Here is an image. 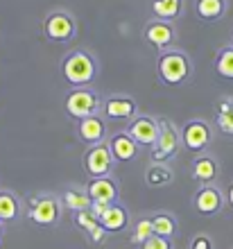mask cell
<instances>
[{
  "label": "cell",
  "instance_id": "obj_1",
  "mask_svg": "<svg viewBox=\"0 0 233 249\" xmlns=\"http://www.w3.org/2000/svg\"><path fill=\"white\" fill-rule=\"evenodd\" d=\"M61 79L71 89H82V86H93L100 77V59L97 54L86 50V48H75L66 53L59 64Z\"/></svg>",
  "mask_w": 233,
  "mask_h": 249
},
{
  "label": "cell",
  "instance_id": "obj_2",
  "mask_svg": "<svg viewBox=\"0 0 233 249\" xmlns=\"http://www.w3.org/2000/svg\"><path fill=\"white\" fill-rule=\"evenodd\" d=\"M154 68H156V79L163 86H170V89L188 84L195 72L193 59H190V54L183 48H170V50L159 53Z\"/></svg>",
  "mask_w": 233,
  "mask_h": 249
},
{
  "label": "cell",
  "instance_id": "obj_3",
  "mask_svg": "<svg viewBox=\"0 0 233 249\" xmlns=\"http://www.w3.org/2000/svg\"><path fill=\"white\" fill-rule=\"evenodd\" d=\"M64 215V204L57 193L43 190L27 197L25 202V217L39 227H57Z\"/></svg>",
  "mask_w": 233,
  "mask_h": 249
},
{
  "label": "cell",
  "instance_id": "obj_4",
  "mask_svg": "<svg viewBox=\"0 0 233 249\" xmlns=\"http://www.w3.org/2000/svg\"><path fill=\"white\" fill-rule=\"evenodd\" d=\"M41 32L50 43L68 46L77 36V18H75V14L64 9V7L50 9L41 20Z\"/></svg>",
  "mask_w": 233,
  "mask_h": 249
},
{
  "label": "cell",
  "instance_id": "obj_5",
  "mask_svg": "<svg viewBox=\"0 0 233 249\" xmlns=\"http://www.w3.org/2000/svg\"><path fill=\"white\" fill-rule=\"evenodd\" d=\"M102 109V95L93 86H82V89H68L64 95V111L71 120H82L89 116H95Z\"/></svg>",
  "mask_w": 233,
  "mask_h": 249
},
{
  "label": "cell",
  "instance_id": "obj_6",
  "mask_svg": "<svg viewBox=\"0 0 233 249\" xmlns=\"http://www.w3.org/2000/svg\"><path fill=\"white\" fill-rule=\"evenodd\" d=\"M181 150H183L181 129H179L170 118H159V138H156L154 147L149 150L152 161L168 163V161H172Z\"/></svg>",
  "mask_w": 233,
  "mask_h": 249
},
{
  "label": "cell",
  "instance_id": "obj_7",
  "mask_svg": "<svg viewBox=\"0 0 233 249\" xmlns=\"http://www.w3.org/2000/svg\"><path fill=\"white\" fill-rule=\"evenodd\" d=\"M215 138V127L204 118H190L181 127V145L190 154H201L208 152Z\"/></svg>",
  "mask_w": 233,
  "mask_h": 249
},
{
  "label": "cell",
  "instance_id": "obj_8",
  "mask_svg": "<svg viewBox=\"0 0 233 249\" xmlns=\"http://www.w3.org/2000/svg\"><path fill=\"white\" fill-rule=\"evenodd\" d=\"M118 161L111 154L109 143H97L86 147L84 154H82V168H84L86 177L95 179V177H107V175H113Z\"/></svg>",
  "mask_w": 233,
  "mask_h": 249
},
{
  "label": "cell",
  "instance_id": "obj_9",
  "mask_svg": "<svg viewBox=\"0 0 233 249\" xmlns=\"http://www.w3.org/2000/svg\"><path fill=\"white\" fill-rule=\"evenodd\" d=\"M107 120L111 123H129L141 113L136 98L127 95V93H111L107 98H102V109H100Z\"/></svg>",
  "mask_w": 233,
  "mask_h": 249
},
{
  "label": "cell",
  "instance_id": "obj_10",
  "mask_svg": "<svg viewBox=\"0 0 233 249\" xmlns=\"http://www.w3.org/2000/svg\"><path fill=\"white\" fill-rule=\"evenodd\" d=\"M227 206V193L217 184H201L193 193V209L204 217H215Z\"/></svg>",
  "mask_w": 233,
  "mask_h": 249
},
{
  "label": "cell",
  "instance_id": "obj_11",
  "mask_svg": "<svg viewBox=\"0 0 233 249\" xmlns=\"http://www.w3.org/2000/svg\"><path fill=\"white\" fill-rule=\"evenodd\" d=\"M143 41L154 48L156 53L177 48V25L175 23H168V20L149 18L143 25Z\"/></svg>",
  "mask_w": 233,
  "mask_h": 249
},
{
  "label": "cell",
  "instance_id": "obj_12",
  "mask_svg": "<svg viewBox=\"0 0 233 249\" xmlns=\"http://www.w3.org/2000/svg\"><path fill=\"white\" fill-rule=\"evenodd\" d=\"M127 134L136 141L141 147H154L156 138H159V118L152 113H138L134 120L127 123Z\"/></svg>",
  "mask_w": 233,
  "mask_h": 249
},
{
  "label": "cell",
  "instance_id": "obj_13",
  "mask_svg": "<svg viewBox=\"0 0 233 249\" xmlns=\"http://www.w3.org/2000/svg\"><path fill=\"white\" fill-rule=\"evenodd\" d=\"M109 120L104 118L102 113H95V116H89V118H82L75 123V134L82 143H86V147L97 143H107L109 138Z\"/></svg>",
  "mask_w": 233,
  "mask_h": 249
},
{
  "label": "cell",
  "instance_id": "obj_14",
  "mask_svg": "<svg viewBox=\"0 0 233 249\" xmlns=\"http://www.w3.org/2000/svg\"><path fill=\"white\" fill-rule=\"evenodd\" d=\"M86 193H89V197H91L93 204L120 202V181H118L113 175L89 179V184H86Z\"/></svg>",
  "mask_w": 233,
  "mask_h": 249
},
{
  "label": "cell",
  "instance_id": "obj_15",
  "mask_svg": "<svg viewBox=\"0 0 233 249\" xmlns=\"http://www.w3.org/2000/svg\"><path fill=\"white\" fill-rule=\"evenodd\" d=\"M220 161L215 154L211 152H201V154H195V159L190 161V177L197 181V184H215V179L220 177Z\"/></svg>",
  "mask_w": 233,
  "mask_h": 249
},
{
  "label": "cell",
  "instance_id": "obj_16",
  "mask_svg": "<svg viewBox=\"0 0 233 249\" xmlns=\"http://www.w3.org/2000/svg\"><path fill=\"white\" fill-rule=\"evenodd\" d=\"M72 224L77 227L82 233L86 236V240L91 245H104L107 240H109V231L104 229L102 224H100V220H97L95 215H93V211H79V213H72Z\"/></svg>",
  "mask_w": 233,
  "mask_h": 249
},
{
  "label": "cell",
  "instance_id": "obj_17",
  "mask_svg": "<svg viewBox=\"0 0 233 249\" xmlns=\"http://www.w3.org/2000/svg\"><path fill=\"white\" fill-rule=\"evenodd\" d=\"M97 220H100V224H102L109 233H123V231H127L131 227V220H134V217H131L129 209H127L125 204L113 202L104 209V213L97 217Z\"/></svg>",
  "mask_w": 233,
  "mask_h": 249
},
{
  "label": "cell",
  "instance_id": "obj_18",
  "mask_svg": "<svg viewBox=\"0 0 233 249\" xmlns=\"http://www.w3.org/2000/svg\"><path fill=\"white\" fill-rule=\"evenodd\" d=\"M107 143H109L111 154H113V159H116L118 163L134 161V159L141 154V150H143L141 145H138L125 129L123 131H116V134H111V136L107 138Z\"/></svg>",
  "mask_w": 233,
  "mask_h": 249
},
{
  "label": "cell",
  "instance_id": "obj_19",
  "mask_svg": "<svg viewBox=\"0 0 233 249\" xmlns=\"http://www.w3.org/2000/svg\"><path fill=\"white\" fill-rule=\"evenodd\" d=\"M25 215V204L12 188H0V222L12 224Z\"/></svg>",
  "mask_w": 233,
  "mask_h": 249
},
{
  "label": "cell",
  "instance_id": "obj_20",
  "mask_svg": "<svg viewBox=\"0 0 233 249\" xmlns=\"http://www.w3.org/2000/svg\"><path fill=\"white\" fill-rule=\"evenodd\" d=\"M59 197H61L64 211H68L71 215L72 213H79V211H89L93 206L91 197L86 193V186H79V184H68L59 193Z\"/></svg>",
  "mask_w": 233,
  "mask_h": 249
},
{
  "label": "cell",
  "instance_id": "obj_21",
  "mask_svg": "<svg viewBox=\"0 0 233 249\" xmlns=\"http://www.w3.org/2000/svg\"><path fill=\"white\" fill-rule=\"evenodd\" d=\"M193 12L201 23H217L227 16L229 0H195Z\"/></svg>",
  "mask_w": 233,
  "mask_h": 249
},
{
  "label": "cell",
  "instance_id": "obj_22",
  "mask_svg": "<svg viewBox=\"0 0 233 249\" xmlns=\"http://www.w3.org/2000/svg\"><path fill=\"white\" fill-rule=\"evenodd\" d=\"M186 9V0H149V18L177 23Z\"/></svg>",
  "mask_w": 233,
  "mask_h": 249
},
{
  "label": "cell",
  "instance_id": "obj_23",
  "mask_svg": "<svg viewBox=\"0 0 233 249\" xmlns=\"http://www.w3.org/2000/svg\"><path fill=\"white\" fill-rule=\"evenodd\" d=\"M145 184L149 188H165V186L175 184V170L170 163H161V161H152L145 168Z\"/></svg>",
  "mask_w": 233,
  "mask_h": 249
},
{
  "label": "cell",
  "instance_id": "obj_24",
  "mask_svg": "<svg viewBox=\"0 0 233 249\" xmlns=\"http://www.w3.org/2000/svg\"><path fill=\"white\" fill-rule=\"evenodd\" d=\"M215 129L233 136V95H222L215 102Z\"/></svg>",
  "mask_w": 233,
  "mask_h": 249
},
{
  "label": "cell",
  "instance_id": "obj_25",
  "mask_svg": "<svg viewBox=\"0 0 233 249\" xmlns=\"http://www.w3.org/2000/svg\"><path fill=\"white\" fill-rule=\"evenodd\" d=\"M149 217H152V227H154L156 236L175 238L179 233V220L172 211H154V213H149Z\"/></svg>",
  "mask_w": 233,
  "mask_h": 249
},
{
  "label": "cell",
  "instance_id": "obj_26",
  "mask_svg": "<svg viewBox=\"0 0 233 249\" xmlns=\"http://www.w3.org/2000/svg\"><path fill=\"white\" fill-rule=\"evenodd\" d=\"M154 236V227H152V217L147 215H138L131 220V227H129V243L134 247H141L147 238Z\"/></svg>",
  "mask_w": 233,
  "mask_h": 249
},
{
  "label": "cell",
  "instance_id": "obj_27",
  "mask_svg": "<svg viewBox=\"0 0 233 249\" xmlns=\"http://www.w3.org/2000/svg\"><path fill=\"white\" fill-rule=\"evenodd\" d=\"M213 71L220 75L222 79H227V82H233V46H222L217 50L213 59Z\"/></svg>",
  "mask_w": 233,
  "mask_h": 249
},
{
  "label": "cell",
  "instance_id": "obj_28",
  "mask_svg": "<svg viewBox=\"0 0 233 249\" xmlns=\"http://www.w3.org/2000/svg\"><path fill=\"white\" fill-rule=\"evenodd\" d=\"M141 249H175V245H172V238H165V236H152L147 238L145 243L141 245Z\"/></svg>",
  "mask_w": 233,
  "mask_h": 249
},
{
  "label": "cell",
  "instance_id": "obj_29",
  "mask_svg": "<svg viewBox=\"0 0 233 249\" xmlns=\"http://www.w3.org/2000/svg\"><path fill=\"white\" fill-rule=\"evenodd\" d=\"M188 249H215V243H213V238L208 236V233H197V236L190 238Z\"/></svg>",
  "mask_w": 233,
  "mask_h": 249
},
{
  "label": "cell",
  "instance_id": "obj_30",
  "mask_svg": "<svg viewBox=\"0 0 233 249\" xmlns=\"http://www.w3.org/2000/svg\"><path fill=\"white\" fill-rule=\"evenodd\" d=\"M227 204L233 209V181L229 184V188H227Z\"/></svg>",
  "mask_w": 233,
  "mask_h": 249
},
{
  "label": "cell",
  "instance_id": "obj_31",
  "mask_svg": "<svg viewBox=\"0 0 233 249\" xmlns=\"http://www.w3.org/2000/svg\"><path fill=\"white\" fill-rule=\"evenodd\" d=\"M5 233H7V224L0 222V245H2V240H5Z\"/></svg>",
  "mask_w": 233,
  "mask_h": 249
},
{
  "label": "cell",
  "instance_id": "obj_32",
  "mask_svg": "<svg viewBox=\"0 0 233 249\" xmlns=\"http://www.w3.org/2000/svg\"><path fill=\"white\" fill-rule=\"evenodd\" d=\"M231 46H233V32H231Z\"/></svg>",
  "mask_w": 233,
  "mask_h": 249
}]
</instances>
